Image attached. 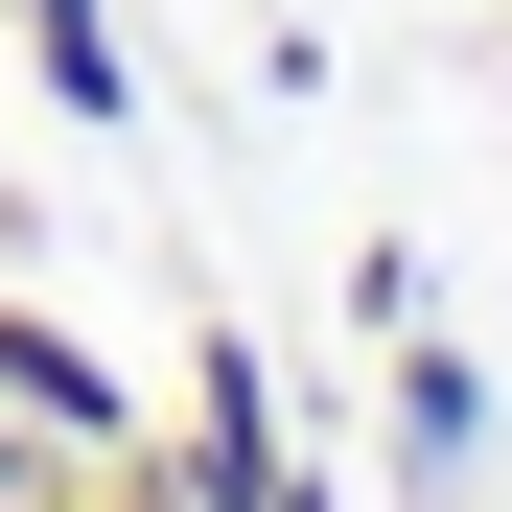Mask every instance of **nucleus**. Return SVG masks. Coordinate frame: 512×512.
Instances as JSON below:
<instances>
[{
  "mask_svg": "<svg viewBox=\"0 0 512 512\" xmlns=\"http://www.w3.org/2000/svg\"><path fill=\"white\" fill-rule=\"evenodd\" d=\"M140 489H163V512H280V489H303V466H280V373H256L233 326L187 350V396L140 419Z\"/></svg>",
  "mask_w": 512,
  "mask_h": 512,
  "instance_id": "nucleus-1",
  "label": "nucleus"
},
{
  "mask_svg": "<svg viewBox=\"0 0 512 512\" xmlns=\"http://www.w3.org/2000/svg\"><path fill=\"white\" fill-rule=\"evenodd\" d=\"M0 396H24V443H47V466H140V419H163L94 326H47L24 280H0Z\"/></svg>",
  "mask_w": 512,
  "mask_h": 512,
  "instance_id": "nucleus-2",
  "label": "nucleus"
},
{
  "mask_svg": "<svg viewBox=\"0 0 512 512\" xmlns=\"http://www.w3.org/2000/svg\"><path fill=\"white\" fill-rule=\"evenodd\" d=\"M24 70H47L70 117H140V70H117V24H94V0H24Z\"/></svg>",
  "mask_w": 512,
  "mask_h": 512,
  "instance_id": "nucleus-3",
  "label": "nucleus"
},
{
  "mask_svg": "<svg viewBox=\"0 0 512 512\" xmlns=\"http://www.w3.org/2000/svg\"><path fill=\"white\" fill-rule=\"evenodd\" d=\"M70 512H163V489H140V466H94V489H70Z\"/></svg>",
  "mask_w": 512,
  "mask_h": 512,
  "instance_id": "nucleus-4",
  "label": "nucleus"
},
{
  "mask_svg": "<svg viewBox=\"0 0 512 512\" xmlns=\"http://www.w3.org/2000/svg\"><path fill=\"white\" fill-rule=\"evenodd\" d=\"M0 512H70V489H47V466H24V489H0Z\"/></svg>",
  "mask_w": 512,
  "mask_h": 512,
  "instance_id": "nucleus-5",
  "label": "nucleus"
},
{
  "mask_svg": "<svg viewBox=\"0 0 512 512\" xmlns=\"http://www.w3.org/2000/svg\"><path fill=\"white\" fill-rule=\"evenodd\" d=\"M280 512H326V489H280Z\"/></svg>",
  "mask_w": 512,
  "mask_h": 512,
  "instance_id": "nucleus-6",
  "label": "nucleus"
}]
</instances>
